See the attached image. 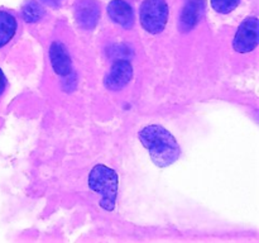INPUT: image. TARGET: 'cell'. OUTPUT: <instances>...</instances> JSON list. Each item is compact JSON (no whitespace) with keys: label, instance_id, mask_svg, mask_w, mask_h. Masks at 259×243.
<instances>
[{"label":"cell","instance_id":"obj_4","mask_svg":"<svg viewBox=\"0 0 259 243\" xmlns=\"http://www.w3.org/2000/svg\"><path fill=\"white\" fill-rule=\"evenodd\" d=\"M259 42V23L255 15L240 23L233 38V50L239 55H248L257 48Z\"/></svg>","mask_w":259,"mask_h":243},{"label":"cell","instance_id":"obj_10","mask_svg":"<svg viewBox=\"0 0 259 243\" xmlns=\"http://www.w3.org/2000/svg\"><path fill=\"white\" fill-rule=\"evenodd\" d=\"M18 30V19L10 10H0V48L14 38Z\"/></svg>","mask_w":259,"mask_h":243},{"label":"cell","instance_id":"obj_1","mask_svg":"<svg viewBox=\"0 0 259 243\" xmlns=\"http://www.w3.org/2000/svg\"><path fill=\"white\" fill-rule=\"evenodd\" d=\"M139 141L158 167L171 166L181 156V147L172 133L159 124H149L138 133Z\"/></svg>","mask_w":259,"mask_h":243},{"label":"cell","instance_id":"obj_7","mask_svg":"<svg viewBox=\"0 0 259 243\" xmlns=\"http://www.w3.org/2000/svg\"><path fill=\"white\" fill-rule=\"evenodd\" d=\"M106 12L111 22L123 29H132L136 23V9L131 0H111Z\"/></svg>","mask_w":259,"mask_h":243},{"label":"cell","instance_id":"obj_8","mask_svg":"<svg viewBox=\"0 0 259 243\" xmlns=\"http://www.w3.org/2000/svg\"><path fill=\"white\" fill-rule=\"evenodd\" d=\"M50 61L53 71L61 77L70 76L72 72V58L65 43L55 40L50 47Z\"/></svg>","mask_w":259,"mask_h":243},{"label":"cell","instance_id":"obj_9","mask_svg":"<svg viewBox=\"0 0 259 243\" xmlns=\"http://www.w3.org/2000/svg\"><path fill=\"white\" fill-rule=\"evenodd\" d=\"M205 0H181L180 23L184 29L195 27L204 13Z\"/></svg>","mask_w":259,"mask_h":243},{"label":"cell","instance_id":"obj_14","mask_svg":"<svg viewBox=\"0 0 259 243\" xmlns=\"http://www.w3.org/2000/svg\"><path fill=\"white\" fill-rule=\"evenodd\" d=\"M5 89H7V77H5L4 72H3L2 68H0V96L4 94Z\"/></svg>","mask_w":259,"mask_h":243},{"label":"cell","instance_id":"obj_12","mask_svg":"<svg viewBox=\"0 0 259 243\" xmlns=\"http://www.w3.org/2000/svg\"><path fill=\"white\" fill-rule=\"evenodd\" d=\"M212 9L219 14H229L237 9L242 0H210Z\"/></svg>","mask_w":259,"mask_h":243},{"label":"cell","instance_id":"obj_5","mask_svg":"<svg viewBox=\"0 0 259 243\" xmlns=\"http://www.w3.org/2000/svg\"><path fill=\"white\" fill-rule=\"evenodd\" d=\"M101 7L98 0H76L75 19L83 30H93L100 19Z\"/></svg>","mask_w":259,"mask_h":243},{"label":"cell","instance_id":"obj_11","mask_svg":"<svg viewBox=\"0 0 259 243\" xmlns=\"http://www.w3.org/2000/svg\"><path fill=\"white\" fill-rule=\"evenodd\" d=\"M20 14H22V19L25 23H28V24H35V23L40 22L43 19V17L46 15V10L40 2H37V0H27L23 4Z\"/></svg>","mask_w":259,"mask_h":243},{"label":"cell","instance_id":"obj_2","mask_svg":"<svg viewBox=\"0 0 259 243\" xmlns=\"http://www.w3.org/2000/svg\"><path fill=\"white\" fill-rule=\"evenodd\" d=\"M89 186L101 196L99 204L104 210H114L119 189L118 175L114 170L105 165H96L89 175Z\"/></svg>","mask_w":259,"mask_h":243},{"label":"cell","instance_id":"obj_13","mask_svg":"<svg viewBox=\"0 0 259 243\" xmlns=\"http://www.w3.org/2000/svg\"><path fill=\"white\" fill-rule=\"evenodd\" d=\"M42 4L47 5V7L50 8H53V9H57V8H60L61 5H62L63 0H39Z\"/></svg>","mask_w":259,"mask_h":243},{"label":"cell","instance_id":"obj_3","mask_svg":"<svg viewBox=\"0 0 259 243\" xmlns=\"http://www.w3.org/2000/svg\"><path fill=\"white\" fill-rule=\"evenodd\" d=\"M169 17L167 0H143L139 8V22L149 34H158L166 28Z\"/></svg>","mask_w":259,"mask_h":243},{"label":"cell","instance_id":"obj_6","mask_svg":"<svg viewBox=\"0 0 259 243\" xmlns=\"http://www.w3.org/2000/svg\"><path fill=\"white\" fill-rule=\"evenodd\" d=\"M133 77V66L126 58L114 61L105 77V86L110 91H119L125 88Z\"/></svg>","mask_w":259,"mask_h":243}]
</instances>
